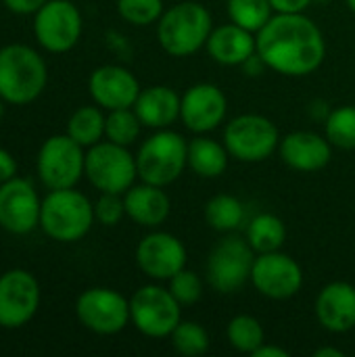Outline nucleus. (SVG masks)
I'll list each match as a JSON object with an SVG mask.
<instances>
[{
    "label": "nucleus",
    "mask_w": 355,
    "mask_h": 357,
    "mask_svg": "<svg viewBox=\"0 0 355 357\" xmlns=\"http://www.w3.org/2000/svg\"><path fill=\"white\" fill-rule=\"evenodd\" d=\"M228 17L232 23L257 33L274 15L270 0H228Z\"/></svg>",
    "instance_id": "obj_29"
},
{
    "label": "nucleus",
    "mask_w": 355,
    "mask_h": 357,
    "mask_svg": "<svg viewBox=\"0 0 355 357\" xmlns=\"http://www.w3.org/2000/svg\"><path fill=\"white\" fill-rule=\"evenodd\" d=\"M230 153L213 138L197 136L188 142V167L201 178H220L228 167Z\"/></svg>",
    "instance_id": "obj_24"
},
{
    "label": "nucleus",
    "mask_w": 355,
    "mask_h": 357,
    "mask_svg": "<svg viewBox=\"0 0 355 357\" xmlns=\"http://www.w3.org/2000/svg\"><path fill=\"white\" fill-rule=\"evenodd\" d=\"M42 199L25 178H10L0 184V228L8 234H29L40 228Z\"/></svg>",
    "instance_id": "obj_15"
},
{
    "label": "nucleus",
    "mask_w": 355,
    "mask_h": 357,
    "mask_svg": "<svg viewBox=\"0 0 355 357\" xmlns=\"http://www.w3.org/2000/svg\"><path fill=\"white\" fill-rule=\"evenodd\" d=\"M324 136L333 146L343 151H355V107L343 105L328 113L324 123Z\"/></svg>",
    "instance_id": "obj_30"
},
{
    "label": "nucleus",
    "mask_w": 355,
    "mask_h": 357,
    "mask_svg": "<svg viewBox=\"0 0 355 357\" xmlns=\"http://www.w3.org/2000/svg\"><path fill=\"white\" fill-rule=\"evenodd\" d=\"M48 84L44 56L27 44L0 48V96L15 107L29 105L42 96Z\"/></svg>",
    "instance_id": "obj_2"
},
{
    "label": "nucleus",
    "mask_w": 355,
    "mask_h": 357,
    "mask_svg": "<svg viewBox=\"0 0 355 357\" xmlns=\"http://www.w3.org/2000/svg\"><path fill=\"white\" fill-rule=\"evenodd\" d=\"M163 0H117L119 17L136 27L153 25L163 15Z\"/></svg>",
    "instance_id": "obj_33"
},
{
    "label": "nucleus",
    "mask_w": 355,
    "mask_h": 357,
    "mask_svg": "<svg viewBox=\"0 0 355 357\" xmlns=\"http://www.w3.org/2000/svg\"><path fill=\"white\" fill-rule=\"evenodd\" d=\"M255 357H289V351L287 349H282V347H276V345H268V343H264L255 354Z\"/></svg>",
    "instance_id": "obj_40"
},
{
    "label": "nucleus",
    "mask_w": 355,
    "mask_h": 357,
    "mask_svg": "<svg viewBox=\"0 0 355 357\" xmlns=\"http://www.w3.org/2000/svg\"><path fill=\"white\" fill-rule=\"evenodd\" d=\"M126 215V203H123V195H115V192H100L98 201L94 203V218L98 224L113 228L117 226Z\"/></svg>",
    "instance_id": "obj_35"
},
{
    "label": "nucleus",
    "mask_w": 355,
    "mask_h": 357,
    "mask_svg": "<svg viewBox=\"0 0 355 357\" xmlns=\"http://www.w3.org/2000/svg\"><path fill=\"white\" fill-rule=\"evenodd\" d=\"M213 29V19L201 2H178L163 10L157 21V40L161 48L176 59L192 56L199 52Z\"/></svg>",
    "instance_id": "obj_3"
},
{
    "label": "nucleus",
    "mask_w": 355,
    "mask_h": 357,
    "mask_svg": "<svg viewBox=\"0 0 355 357\" xmlns=\"http://www.w3.org/2000/svg\"><path fill=\"white\" fill-rule=\"evenodd\" d=\"M255 40L268 69L287 77L310 75L326 59L324 33L305 13H274Z\"/></svg>",
    "instance_id": "obj_1"
},
{
    "label": "nucleus",
    "mask_w": 355,
    "mask_h": 357,
    "mask_svg": "<svg viewBox=\"0 0 355 357\" xmlns=\"http://www.w3.org/2000/svg\"><path fill=\"white\" fill-rule=\"evenodd\" d=\"M84 176L98 192L123 195L136 184L138 178L136 157L128 151V146L100 140L86 151Z\"/></svg>",
    "instance_id": "obj_7"
},
{
    "label": "nucleus",
    "mask_w": 355,
    "mask_h": 357,
    "mask_svg": "<svg viewBox=\"0 0 355 357\" xmlns=\"http://www.w3.org/2000/svg\"><path fill=\"white\" fill-rule=\"evenodd\" d=\"M4 105H6V100H4V98L0 96V119L4 117Z\"/></svg>",
    "instance_id": "obj_42"
},
{
    "label": "nucleus",
    "mask_w": 355,
    "mask_h": 357,
    "mask_svg": "<svg viewBox=\"0 0 355 357\" xmlns=\"http://www.w3.org/2000/svg\"><path fill=\"white\" fill-rule=\"evenodd\" d=\"M42 291L36 276L13 268L0 276V328L17 331L31 322L40 307Z\"/></svg>",
    "instance_id": "obj_13"
},
{
    "label": "nucleus",
    "mask_w": 355,
    "mask_h": 357,
    "mask_svg": "<svg viewBox=\"0 0 355 357\" xmlns=\"http://www.w3.org/2000/svg\"><path fill=\"white\" fill-rule=\"evenodd\" d=\"M182 322V305L159 284H144L130 297V324L149 339H167Z\"/></svg>",
    "instance_id": "obj_9"
},
{
    "label": "nucleus",
    "mask_w": 355,
    "mask_h": 357,
    "mask_svg": "<svg viewBox=\"0 0 355 357\" xmlns=\"http://www.w3.org/2000/svg\"><path fill=\"white\" fill-rule=\"evenodd\" d=\"M314 2H320V4H324V2H331V0H314Z\"/></svg>",
    "instance_id": "obj_44"
},
{
    "label": "nucleus",
    "mask_w": 355,
    "mask_h": 357,
    "mask_svg": "<svg viewBox=\"0 0 355 357\" xmlns=\"http://www.w3.org/2000/svg\"><path fill=\"white\" fill-rule=\"evenodd\" d=\"M82 13L71 0H48L33 15L36 42L52 54H63L75 48L82 38Z\"/></svg>",
    "instance_id": "obj_11"
},
{
    "label": "nucleus",
    "mask_w": 355,
    "mask_h": 357,
    "mask_svg": "<svg viewBox=\"0 0 355 357\" xmlns=\"http://www.w3.org/2000/svg\"><path fill=\"white\" fill-rule=\"evenodd\" d=\"M169 341L174 349L184 357L203 356L209 349V333L201 324L188 322V320H182L174 328V333L169 335Z\"/></svg>",
    "instance_id": "obj_32"
},
{
    "label": "nucleus",
    "mask_w": 355,
    "mask_h": 357,
    "mask_svg": "<svg viewBox=\"0 0 355 357\" xmlns=\"http://www.w3.org/2000/svg\"><path fill=\"white\" fill-rule=\"evenodd\" d=\"M320 326L333 335H345L355 328V287L345 280L328 282L314 303Z\"/></svg>",
    "instance_id": "obj_20"
},
{
    "label": "nucleus",
    "mask_w": 355,
    "mask_h": 357,
    "mask_svg": "<svg viewBox=\"0 0 355 357\" xmlns=\"http://www.w3.org/2000/svg\"><path fill=\"white\" fill-rule=\"evenodd\" d=\"M75 316L86 331L111 337L130 324V299L113 289L92 287L77 297Z\"/></svg>",
    "instance_id": "obj_12"
},
{
    "label": "nucleus",
    "mask_w": 355,
    "mask_h": 357,
    "mask_svg": "<svg viewBox=\"0 0 355 357\" xmlns=\"http://www.w3.org/2000/svg\"><path fill=\"white\" fill-rule=\"evenodd\" d=\"M94 203L75 190H50L42 199L40 228L42 232L56 243H77L94 226Z\"/></svg>",
    "instance_id": "obj_4"
},
{
    "label": "nucleus",
    "mask_w": 355,
    "mask_h": 357,
    "mask_svg": "<svg viewBox=\"0 0 355 357\" xmlns=\"http://www.w3.org/2000/svg\"><path fill=\"white\" fill-rule=\"evenodd\" d=\"M205 48L216 63L224 67H241L257 52V40L253 31L230 21L211 29Z\"/></svg>",
    "instance_id": "obj_22"
},
{
    "label": "nucleus",
    "mask_w": 355,
    "mask_h": 357,
    "mask_svg": "<svg viewBox=\"0 0 355 357\" xmlns=\"http://www.w3.org/2000/svg\"><path fill=\"white\" fill-rule=\"evenodd\" d=\"M345 4L349 6V10H352V13H355V0H345Z\"/></svg>",
    "instance_id": "obj_43"
},
{
    "label": "nucleus",
    "mask_w": 355,
    "mask_h": 357,
    "mask_svg": "<svg viewBox=\"0 0 355 357\" xmlns=\"http://www.w3.org/2000/svg\"><path fill=\"white\" fill-rule=\"evenodd\" d=\"M126 215L142 228H159L167 222L172 213L169 195L163 186H155L149 182L134 184L123 192Z\"/></svg>",
    "instance_id": "obj_21"
},
{
    "label": "nucleus",
    "mask_w": 355,
    "mask_h": 357,
    "mask_svg": "<svg viewBox=\"0 0 355 357\" xmlns=\"http://www.w3.org/2000/svg\"><path fill=\"white\" fill-rule=\"evenodd\" d=\"M314 356L316 357H343L345 354H343L341 349H337V347H320V349H316V351H314Z\"/></svg>",
    "instance_id": "obj_41"
},
{
    "label": "nucleus",
    "mask_w": 355,
    "mask_h": 357,
    "mask_svg": "<svg viewBox=\"0 0 355 357\" xmlns=\"http://www.w3.org/2000/svg\"><path fill=\"white\" fill-rule=\"evenodd\" d=\"M86 167V151L67 134L46 138L36 157V172L48 190L75 188Z\"/></svg>",
    "instance_id": "obj_8"
},
{
    "label": "nucleus",
    "mask_w": 355,
    "mask_h": 357,
    "mask_svg": "<svg viewBox=\"0 0 355 357\" xmlns=\"http://www.w3.org/2000/svg\"><path fill=\"white\" fill-rule=\"evenodd\" d=\"M226 339H228L230 347L236 349L239 354L253 356L266 343V333H264V326L257 318H253L249 314H241L228 322Z\"/></svg>",
    "instance_id": "obj_28"
},
{
    "label": "nucleus",
    "mask_w": 355,
    "mask_h": 357,
    "mask_svg": "<svg viewBox=\"0 0 355 357\" xmlns=\"http://www.w3.org/2000/svg\"><path fill=\"white\" fill-rule=\"evenodd\" d=\"M136 266L151 280H169L186 268V247L178 236L153 230L136 247Z\"/></svg>",
    "instance_id": "obj_16"
},
{
    "label": "nucleus",
    "mask_w": 355,
    "mask_h": 357,
    "mask_svg": "<svg viewBox=\"0 0 355 357\" xmlns=\"http://www.w3.org/2000/svg\"><path fill=\"white\" fill-rule=\"evenodd\" d=\"M243 69H245V73L247 75H259V73H264V69H268V65L264 63V59L255 52V54H251L243 65H241Z\"/></svg>",
    "instance_id": "obj_39"
},
{
    "label": "nucleus",
    "mask_w": 355,
    "mask_h": 357,
    "mask_svg": "<svg viewBox=\"0 0 355 357\" xmlns=\"http://www.w3.org/2000/svg\"><path fill=\"white\" fill-rule=\"evenodd\" d=\"M280 132L276 123L259 113H243L224 128V146L241 163H262L278 151Z\"/></svg>",
    "instance_id": "obj_6"
},
{
    "label": "nucleus",
    "mask_w": 355,
    "mask_h": 357,
    "mask_svg": "<svg viewBox=\"0 0 355 357\" xmlns=\"http://www.w3.org/2000/svg\"><path fill=\"white\" fill-rule=\"evenodd\" d=\"M15 176H17V161L6 149L0 146V184L8 182Z\"/></svg>",
    "instance_id": "obj_38"
},
{
    "label": "nucleus",
    "mask_w": 355,
    "mask_h": 357,
    "mask_svg": "<svg viewBox=\"0 0 355 357\" xmlns=\"http://www.w3.org/2000/svg\"><path fill=\"white\" fill-rule=\"evenodd\" d=\"M2 2L15 15H36L48 0H2Z\"/></svg>",
    "instance_id": "obj_36"
},
{
    "label": "nucleus",
    "mask_w": 355,
    "mask_h": 357,
    "mask_svg": "<svg viewBox=\"0 0 355 357\" xmlns=\"http://www.w3.org/2000/svg\"><path fill=\"white\" fill-rule=\"evenodd\" d=\"M253 289L272 301L293 299L303 287V270L297 259L282 251L255 255L251 270Z\"/></svg>",
    "instance_id": "obj_14"
},
{
    "label": "nucleus",
    "mask_w": 355,
    "mask_h": 357,
    "mask_svg": "<svg viewBox=\"0 0 355 357\" xmlns=\"http://www.w3.org/2000/svg\"><path fill=\"white\" fill-rule=\"evenodd\" d=\"M247 243L251 249L259 253H272L280 251V247L287 241V226L285 222L274 215V213H257L249 224H247Z\"/></svg>",
    "instance_id": "obj_25"
},
{
    "label": "nucleus",
    "mask_w": 355,
    "mask_h": 357,
    "mask_svg": "<svg viewBox=\"0 0 355 357\" xmlns=\"http://www.w3.org/2000/svg\"><path fill=\"white\" fill-rule=\"evenodd\" d=\"M140 119L136 115V111L130 109H115L109 111L107 121H105V138L121 144V146H130L136 142V138L140 136Z\"/></svg>",
    "instance_id": "obj_31"
},
{
    "label": "nucleus",
    "mask_w": 355,
    "mask_h": 357,
    "mask_svg": "<svg viewBox=\"0 0 355 357\" xmlns=\"http://www.w3.org/2000/svg\"><path fill=\"white\" fill-rule=\"evenodd\" d=\"M169 293L176 297V301L182 305V307H188V305H195L201 297H203V280L199 278L197 272L192 270H180L178 274H174L169 280Z\"/></svg>",
    "instance_id": "obj_34"
},
{
    "label": "nucleus",
    "mask_w": 355,
    "mask_h": 357,
    "mask_svg": "<svg viewBox=\"0 0 355 357\" xmlns=\"http://www.w3.org/2000/svg\"><path fill=\"white\" fill-rule=\"evenodd\" d=\"M140 90L136 75L121 65L96 67L88 77V92L92 100L107 111L134 107Z\"/></svg>",
    "instance_id": "obj_18"
},
{
    "label": "nucleus",
    "mask_w": 355,
    "mask_h": 357,
    "mask_svg": "<svg viewBox=\"0 0 355 357\" xmlns=\"http://www.w3.org/2000/svg\"><path fill=\"white\" fill-rule=\"evenodd\" d=\"M228 113V98L220 86L201 82L190 86L180 100V119L192 134H207L220 128Z\"/></svg>",
    "instance_id": "obj_17"
},
{
    "label": "nucleus",
    "mask_w": 355,
    "mask_h": 357,
    "mask_svg": "<svg viewBox=\"0 0 355 357\" xmlns=\"http://www.w3.org/2000/svg\"><path fill=\"white\" fill-rule=\"evenodd\" d=\"M255 255L257 253L251 249L247 238L226 236L220 241L207 257L209 287L222 295L239 293L247 282H251Z\"/></svg>",
    "instance_id": "obj_10"
},
{
    "label": "nucleus",
    "mask_w": 355,
    "mask_h": 357,
    "mask_svg": "<svg viewBox=\"0 0 355 357\" xmlns=\"http://www.w3.org/2000/svg\"><path fill=\"white\" fill-rule=\"evenodd\" d=\"M205 222L211 230L230 234L245 222V207L232 195H216L205 205Z\"/></svg>",
    "instance_id": "obj_27"
},
{
    "label": "nucleus",
    "mask_w": 355,
    "mask_h": 357,
    "mask_svg": "<svg viewBox=\"0 0 355 357\" xmlns=\"http://www.w3.org/2000/svg\"><path fill=\"white\" fill-rule=\"evenodd\" d=\"M180 100L182 96L174 88L159 84L140 90L132 109L136 111L142 128L163 130L180 119Z\"/></svg>",
    "instance_id": "obj_23"
},
{
    "label": "nucleus",
    "mask_w": 355,
    "mask_h": 357,
    "mask_svg": "<svg viewBox=\"0 0 355 357\" xmlns=\"http://www.w3.org/2000/svg\"><path fill=\"white\" fill-rule=\"evenodd\" d=\"M136 167L140 182L165 188L188 167V142L182 134L169 128L157 130L140 144L136 153Z\"/></svg>",
    "instance_id": "obj_5"
},
{
    "label": "nucleus",
    "mask_w": 355,
    "mask_h": 357,
    "mask_svg": "<svg viewBox=\"0 0 355 357\" xmlns=\"http://www.w3.org/2000/svg\"><path fill=\"white\" fill-rule=\"evenodd\" d=\"M105 121H107V115H103L98 105L96 107L86 105L71 113L65 134L71 136L84 149H90L105 138Z\"/></svg>",
    "instance_id": "obj_26"
},
{
    "label": "nucleus",
    "mask_w": 355,
    "mask_h": 357,
    "mask_svg": "<svg viewBox=\"0 0 355 357\" xmlns=\"http://www.w3.org/2000/svg\"><path fill=\"white\" fill-rule=\"evenodd\" d=\"M278 153L287 167L301 174H312L324 169L331 163L333 144L326 136L318 132L299 130L280 138Z\"/></svg>",
    "instance_id": "obj_19"
},
{
    "label": "nucleus",
    "mask_w": 355,
    "mask_h": 357,
    "mask_svg": "<svg viewBox=\"0 0 355 357\" xmlns=\"http://www.w3.org/2000/svg\"><path fill=\"white\" fill-rule=\"evenodd\" d=\"M314 0H270L274 13H305Z\"/></svg>",
    "instance_id": "obj_37"
}]
</instances>
